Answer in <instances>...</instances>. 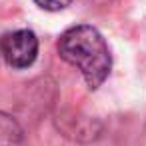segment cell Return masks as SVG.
I'll list each match as a JSON object with an SVG mask.
<instances>
[{"instance_id":"cell-4","label":"cell","mask_w":146,"mask_h":146,"mask_svg":"<svg viewBox=\"0 0 146 146\" xmlns=\"http://www.w3.org/2000/svg\"><path fill=\"white\" fill-rule=\"evenodd\" d=\"M34 2L42 8V10H48V12H58V10H64L72 0H34Z\"/></svg>"},{"instance_id":"cell-1","label":"cell","mask_w":146,"mask_h":146,"mask_svg":"<svg viewBox=\"0 0 146 146\" xmlns=\"http://www.w3.org/2000/svg\"><path fill=\"white\" fill-rule=\"evenodd\" d=\"M58 54L68 64L76 66L88 88L96 90L110 74L112 54L104 36L90 24L68 28L58 40Z\"/></svg>"},{"instance_id":"cell-2","label":"cell","mask_w":146,"mask_h":146,"mask_svg":"<svg viewBox=\"0 0 146 146\" xmlns=\"http://www.w3.org/2000/svg\"><path fill=\"white\" fill-rule=\"evenodd\" d=\"M0 54L10 68H28L38 56V38L32 30L6 32L0 38Z\"/></svg>"},{"instance_id":"cell-3","label":"cell","mask_w":146,"mask_h":146,"mask_svg":"<svg viewBox=\"0 0 146 146\" xmlns=\"http://www.w3.org/2000/svg\"><path fill=\"white\" fill-rule=\"evenodd\" d=\"M0 146H24V130L6 112H0Z\"/></svg>"}]
</instances>
